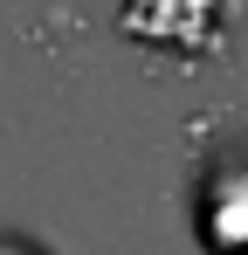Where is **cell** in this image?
Here are the masks:
<instances>
[{
	"label": "cell",
	"instance_id": "cell-1",
	"mask_svg": "<svg viewBox=\"0 0 248 255\" xmlns=\"http://www.w3.org/2000/svg\"><path fill=\"white\" fill-rule=\"evenodd\" d=\"M221 7L228 0H124L118 28L124 35H138V42L152 48H214L221 42Z\"/></svg>",
	"mask_w": 248,
	"mask_h": 255
}]
</instances>
